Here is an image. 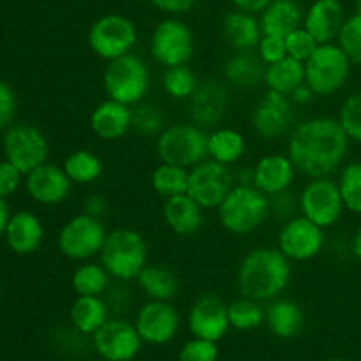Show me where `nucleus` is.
<instances>
[{"label": "nucleus", "mask_w": 361, "mask_h": 361, "mask_svg": "<svg viewBox=\"0 0 361 361\" xmlns=\"http://www.w3.org/2000/svg\"><path fill=\"white\" fill-rule=\"evenodd\" d=\"M351 140L331 116H312L296 123L288 136V155L296 171L309 178L330 176L342 168Z\"/></svg>", "instance_id": "nucleus-1"}, {"label": "nucleus", "mask_w": 361, "mask_h": 361, "mask_svg": "<svg viewBox=\"0 0 361 361\" xmlns=\"http://www.w3.org/2000/svg\"><path fill=\"white\" fill-rule=\"evenodd\" d=\"M291 274V261L279 247H256L240 261L236 288L245 298L271 302L286 291Z\"/></svg>", "instance_id": "nucleus-2"}, {"label": "nucleus", "mask_w": 361, "mask_h": 361, "mask_svg": "<svg viewBox=\"0 0 361 361\" xmlns=\"http://www.w3.org/2000/svg\"><path fill=\"white\" fill-rule=\"evenodd\" d=\"M222 228L236 236L257 231L270 217V197L254 185L236 183L217 208Z\"/></svg>", "instance_id": "nucleus-3"}, {"label": "nucleus", "mask_w": 361, "mask_h": 361, "mask_svg": "<svg viewBox=\"0 0 361 361\" xmlns=\"http://www.w3.org/2000/svg\"><path fill=\"white\" fill-rule=\"evenodd\" d=\"M99 259L116 281H136L148 264V243L136 229H113L108 231Z\"/></svg>", "instance_id": "nucleus-4"}, {"label": "nucleus", "mask_w": 361, "mask_h": 361, "mask_svg": "<svg viewBox=\"0 0 361 361\" xmlns=\"http://www.w3.org/2000/svg\"><path fill=\"white\" fill-rule=\"evenodd\" d=\"M150 69L140 55L127 53L120 59L106 62L102 87L113 101L136 106L145 101L150 90Z\"/></svg>", "instance_id": "nucleus-5"}, {"label": "nucleus", "mask_w": 361, "mask_h": 361, "mask_svg": "<svg viewBox=\"0 0 361 361\" xmlns=\"http://www.w3.org/2000/svg\"><path fill=\"white\" fill-rule=\"evenodd\" d=\"M161 162L194 168L208 159V130L196 123H173L157 136L155 143Z\"/></svg>", "instance_id": "nucleus-6"}, {"label": "nucleus", "mask_w": 361, "mask_h": 361, "mask_svg": "<svg viewBox=\"0 0 361 361\" xmlns=\"http://www.w3.org/2000/svg\"><path fill=\"white\" fill-rule=\"evenodd\" d=\"M351 60L337 42L319 44L305 62V83L321 97H330L348 85Z\"/></svg>", "instance_id": "nucleus-7"}, {"label": "nucleus", "mask_w": 361, "mask_h": 361, "mask_svg": "<svg viewBox=\"0 0 361 361\" xmlns=\"http://www.w3.org/2000/svg\"><path fill=\"white\" fill-rule=\"evenodd\" d=\"M106 236L108 231L101 219L81 212L60 228L56 245L63 257L74 263H85L101 254Z\"/></svg>", "instance_id": "nucleus-8"}, {"label": "nucleus", "mask_w": 361, "mask_h": 361, "mask_svg": "<svg viewBox=\"0 0 361 361\" xmlns=\"http://www.w3.org/2000/svg\"><path fill=\"white\" fill-rule=\"evenodd\" d=\"M88 48L97 59L109 62L133 53L137 42V28L130 18L109 13L97 18L88 30Z\"/></svg>", "instance_id": "nucleus-9"}, {"label": "nucleus", "mask_w": 361, "mask_h": 361, "mask_svg": "<svg viewBox=\"0 0 361 361\" xmlns=\"http://www.w3.org/2000/svg\"><path fill=\"white\" fill-rule=\"evenodd\" d=\"M196 49V39L185 21L169 16L155 25L150 35V55L159 66L175 67L189 63Z\"/></svg>", "instance_id": "nucleus-10"}, {"label": "nucleus", "mask_w": 361, "mask_h": 361, "mask_svg": "<svg viewBox=\"0 0 361 361\" xmlns=\"http://www.w3.org/2000/svg\"><path fill=\"white\" fill-rule=\"evenodd\" d=\"M300 214L319 228H334L344 215L345 207L341 189L330 176L310 178L298 194Z\"/></svg>", "instance_id": "nucleus-11"}, {"label": "nucleus", "mask_w": 361, "mask_h": 361, "mask_svg": "<svg viewBox=\"0 0 361 361\" xmlns=\"http://www.w3.org/2000/svg\"><path fill=\"white\" fill-rule=\"evenodd\" d=\"M4 159L16 166L23 175L48 162L49 143L41 129L28 123H18L4 130Z\"/></svg>", "instance_id": "nucleus-12"}, {"label": "nucleus", "mask_w": 361, "mask_h": 361, "mask_svg": "<svg viewBox=\"0 0 361 361\" xmlns=\"http://www.w3.org/2000/svg\"><path fill=\"white\" fill-rule=\"evenodd\" d=\"M235 185V171L231 166L204 159L203 162L189 169L187 194L197 201L203 210H217L219 204Z\"/></svg>", "instance_id": "nucleus-13"}, {"label": "nucleus", "mask_w": 361, "mask_h": 361, "mask_svg": "<svg viewBox=\"0 0 361 361\" xmlns=\"http://www.w3.org/2000/svg\"><path fill=\"white\" fill-rule=\"evenodd\" d=\"M324 242H326L324 229L300 214L282 224L277 247L289 261L303 263V261L316 259L323 252Z\"/></svg>", "instance_id": "nucleus-14"}, {"label": "nucleus", "mask_w": 361, "mask_h": 361, "mask_svg": "<svg viewBox=\"0 0 361 361\" xmlns=\"http://www.w3.org/2000/svg\"><path fill=\"white\" fill-rule=\"evenodd\" d=\"M180 312L171 302L148 300L137 310L136 326L141 341L152 345H164L176 337L180 330Z\"/></svg>", "instance_id": "nucleus-15"}, {"label": "nucleus", "mask_w": 361, "mask_h": 361, "mask_svg": "<svg viewBox=\"0 0 361 361\" xmlns=\"http://www.w3.org/2000/svg\"><path fill=\"white\" fill-rule=\"evenodd\" d=\"M295 122V104L289 95L267 90L254 108L250 123L254 133L263 140H277L289 134Z\"/></svg>", "instance_id": "nucleus-16"}, {"label": "nucleus", "mask_w": 361, "mask_h": 361, "mask_svg": "<svg viewBox=\"0 0 361 361\" xmlns=\"http://www.w3.org/2000/svg\"><path fill=\"white\" fill-rule=\"evenodd\" d=\"M94 349L106 361H130L140 353L141 341L136 326L126 319H108L94 335Z\"/></svg>", "instance_id": "nucleus-17"}, {"label": "nucleus", "mask_w": 361, "mask_h": 361, "mask_svg": "<svg viewBox=\"0 0 361 361\" xmlns=\"http://www.w3.org/2000/svg\"><path fill=\"white\" fill-rule=\"evenodd\" d=\"M187 324L194 337L219 342L229 330L228 303L217 295L204 293L197 296L189 309Z\"/></svg>", "instance_id": "nucleus-18"}, {"label": "nucleus", "mask_w": 361, "mask_h": 361, "mask_svg": "<svg viewBox=\"0 0 361 361\" xmlns=\"http://www.w3.org/2000/svg\"><path fill=\"white\" fill-rule=\"evenodd\" d=\"M73 182L62 166L44 162L25 175V190L28 197L42 207H55L69 197Z\"/></svg>", "instance_id": "nucleus-19"}, {"label": "nucleus", "mask_w": 361, "mask_h": 361, "mask_svg": "<svg viewBox=\"0 0 361 361\" xmlns=\"http://www.w3.org/2000/svg\"><path fill=\"white\" fill-rule=\"evenodd\" d=\"M189 118L196 126L217 127L224 120L228 111L229 95L228 88L219 80L201 81L200 87L189 99Z\"/></svg>", "instance_id": "nucleus-20"}, {"label": "nucleus", "mask_w": 361, "mask_h": 361, "mask_svg": "<svg viewBox=\"0 0 361 361\" xmlns=\"http://www.w3.org/2000/svg\"><path fill=\"white\" fill-rule=\"evenodd\" d=\"M252 185L271 197L291 189L298 171L288 154H268L252 166Z\"/></svg>", "instance_id": "nucleus-21"}, {"label": "nucleus", "mask_w": 361, "mask_h": 361, "mask_svg": "<svg viewBox=\"0 0 361 361\" xmlns=\"http://www.w3.org/2000/svg\"><path fill=\"white\" fill-rule=\"evenodd\" d=\"M88 123L101 141H118L133 129V106L108 97L92 109Z\"/></svg>", "instance_id": "nucleus-22"}, {"label": "nucleus", "mask_w": 361, "mask_h": 361, "mask_svg": "<svg viewBox=\"0 0 361 361\" xmlns=\"http://www.w3.org/2000/svg\"><path fill=\"white\" fill-rule=\"evenodd\" d=\"M345 21L341 0H314L303 16V27L314 35L319 44L337 42Z\"/></svg>", "instance_id": "nucleus-23"}, {"label": "nucleus", "mask_w": 361, "mask_h": 361, "mask_svg": "<svg viewBox=\"0 0 361 361\" xmlns=\"http://www.w3.org/2000/svg\"><path fill=\"white\" fill-rule=\"evenodd\" d=\"M7 247L18 256H30L37 252L44 242V224L32 212H18L11 215L6 233Z\"/></svg>", "instance_id": "nucleus-24"}, {"label": "nucleus", "mask_w": 361, "mask_h": 361, "mask_svg": "<svg viewBox=\"0 0 361 361\" xmlns=\"http://www.w3.org/2000/svg\"><path fill=\"white\" fill-rule=\"evenodd\" d=\"M162 217L166 226L178 236H192L203 228L204 210L189 194H178L164 200Z\"/></svg>", "instance_id": "nucleus-25"}, {"label": "nucleus", "mask_w": 361, "mask_h": 361, "mask_svg": "<svg viewBox=\"0 0 361 361\" xmlns=\"http://www.w3.org/2000/svg\"><path fill=\"white\" fill-rule=\"evenodd\" d=\"M222 35L235 51H249L257 48L263 37V28L256 14L235 9L222 20Z\"/></svg>", "instance_id": "nucleus-26"}, {"label": "nucleus", "mask_w": 361, "mask_h": 361, "mask_svg": "<svg viewBox=\"0 0 361 361\" xmlns=\"http://www.w3.org/2000/svg\"><path fill=\"white\" fill-rule=\"evenodd\" d=\"M302 6L296 0H271L263 11H261V28L263 35H277L286 37L293 30L303 25Z\"/></svg>", "instance_id": "nucleus-27"}, {"label": "nucleus", "mask_w": 361, "mask_h": 361, "mask_svg": "<svg viewBox=\"0 0 361 361\" xmlns=\"http://www.w3.org/2000/svg\"><path fill=\"white\" fill-rule=\"evenodd\" d=\"M264 71L267 66L254 49L235 51L224 63V80L233 87L250 90L263 83Z\"/></svg>", "instance_id": "nucleus-28"}, {"label": "nucleus", "mask_w": 361, "mask_h": 361, "mask_svg": "<svg viewBox=\"0 0 361 361\" xmlns=\"http://www.w3.org/2000/svg\"><path fill=\"white\" fill-rule=\"evenodd\" d=\"M264 312H267L264 321H267L268 328L279 338L296 337L305 324L302 307L293 300L281 298V296L268 302Z\"/></svg>", "instance_id": "nucleus-29"}, {"label": "nucleus", "mask_w": 361, "mask_h": 361, "mask_svg": "<svg viewBox=\"0 0 361 361\" xmlns=\"http://www.w3.org/2000/svg\"><path fill=\"white\" fill-rule=\"evenodd\" d=\"M74 330L81 335H94L109 319V307L102 296H78L69 310Z\"/></svg>", "instance_id": "nucleus-30"}, {"label": "nucleus", "mask_w": 361, "mask_h": 361, "mask_svg": "<svg viewBox=\"0 0 361 361\" xmlns=\"http://www.w3.org/2000/svg\"><path fill=\"white\" fill-rule=\"evenodd\" d=\"M245 150V136L233 127H215L208 133V159L212 161L235 166L242 161Z\"/></svg>", "instance_id": "nucleus-31"}, {"label": "nucleus", "mask_w": 361, "mask_h": 361, "mask_svg": "<svg viewBox=\"0 0 361 361\" xmlns=\"http://www.w3.org/2000/svg\"><path fill=\"white\" fill-rule=\"evenodd\" d=\"M136 282L148 300L171 302L180 291V281L175 271L161 264H147Z\"/></svg>", "instance_id": "nucleus-32"}, {"label": "nucleus", "mask_w": 361, "mask_h": 361, "mask_svg": "<svg viewBox=\"0 0 361 361\" xmlns=\"http://www.w3.org/2000/svg\"><path fill=\"white\" fill-rule=\"evenodd\" d=\"M263 83L267 90L282 95H291L300 85L305 83V62L286 56L279 62L267 66Z\"/></svg>", "instance_id": "nucleus-33"}, {"label": "nucleus", "mask_w": 361, "mask_h": 361, "mask_svg": "<svg viewBox=\"0 0 361 361\" xmlns=\"http://www.w3.org/2000/svg\"><path fill=\"white\" fill-rule=\"evenodd\" d=\"M111 275L106 270L104 264L99 261H85L76 267L71 277L76 296H102L111 288Z\"/></svg>", "instance_id": "nucleus-34"}, {"label": "nucleus", "mask_w": 361, "mask_h": 361, "mask_svg": "<svg viewBox=\"0 0 361 361\" xmlns=\"http://www.w3.org/2000/svg\"><path fill=\"white\" fill-rule=\"evenodd\" d=\"M62 168L67 173L71 182L76 183V185H92V183L101 178L104 164H102L101 157L97 154L87 150V148H80V150L71 152L63 159Z\"/></svg>", "instance_id": "nucleus-35"}, {"label": "nucleus", "mask_w": 361, "mask_h": 361, "mask_svg": "<svg viewBox=\"0 0 361 361\" xmlns=\"http://www.w3.org/2000/svg\"><path fill=\"white\" fill-rule=\"evenodd\" d=\"M150 183L152 189L164 200L178 196V194H185L187 187H189V169L182 168V166L168 164V162H161L152 171Z\"/></svg>", "instance_id": "nucleus-36"}, {"label": "nucleus", "mask_w": 361, "mask_h": 361, "mask_svg": "<svg viewBox=\"0 0 361 361\" xmlns=\"http://www.w3.org/2000/svg\"><path fill=\"white\" fill-rule=\"evenodd\" d=\"M161 83L169 99L189 101L194 92H196V88L200 87L201 81L192 71V67L189 63H183V66L166 67Z\"/></svg>", "instance_id": "nucleus-37"}, {"label": "nucleus", "mask_w": 361, "mask_h": 361, "mask_svg": "<svg viewBox=\"0 0 361 361\" xmlns=\"http://www.w3.org/2000/svg\"><path fill=\"white\" fill-rule=\"evenodd\" d=\"M228 316L231 328L240 331L256 330L257 326L264 323V309L261 307V302L250 300L242 296L240 300H235L228 305Z\"/></svg>", "instance_id": "nucleus-38"}, {"label": "nucleus", "mask_w": 361, "mask_h": 361, "mask_svg": "<svg viewBox=\"0 0 361 361\" xmlns=\"http://www.w3.org/2000/svg\"><path fill=\"white\" fill-rule=\"evenodd\" d=\"M337 183L345 212L361 215V161L342 166Z\"/></svg>", "instance_id": "nucleus-39"}, {"label": "nucleus", "mask_w": 361, "mask_h": 361, "mask_svg": "<svg viewBox=\"0 0 361 361\" xmlns=\"http://www.w3.org/2000/svg\"><path fill=\"white\" fill-rule=\"evenodd\" d=\"M164 113L154 102L133 106V129L141 136H159L166 129Z\"/></svg>", "instance_id": "nucleus-40"}, {"label": "nucleus", "mask_w": 361, "mask_h": 361, "mask_svg": "<svg viewBox=\"0 0 361 361\" xmlns=\"http://www.w3.org/2000/svg\"><path fill=\"white\" fill-rule=\"evenodd\" d=\"M337 44L344 49L353 66L361 67V16L353 14L345 18L337 37Z\"/></svg>", "instance_id": "nucleus-41"}, {"label": "nucleus", "mask_w": 361, "mask_h": 361, "mask_svg": "<svg viewBox=\"0 0 361 361\" xmlns=\"http://www.w3.org/2000/svg\"><path fill=\"white\" fill-rule=\"evenodd\" d=\"M338 122L348 137L361 145V92H355L342 102L338 109Z\"/></svg>", "instance_id": "nucleus-42"}, {"label": "nucleus", "mask_w": 361, "mask_h": 361, "mask_svg": "<svg viewBox=\"0 0 361 361\" xmlns=\"http://www.w3.org/2000/svg\"><path fill=\"white\" fill-rule=\"evenodd\" d=\"M284 41L288 56L300 60V62H307L310 59V55L316 51L317 46H319V42L314 39V35L303 25L300 28H296V30H293L291 34L286 35Z\"/></svg>", "instance_id": "nucleus-43"}, {"label": "nucleus", "mask_w": 361, "mask_h": 361, "mask_svg": "<svg viewBox=\"0 0 361 361\" xmlns=\"http://www.w3.org/2000/svg\"><path fill=\"white\" fill-rule=\"evenodd\" d=\"M217 342L204 341V338L197 337L187 342L178 355V361H217Z\"/></svg>", "instance_id": "nucleus-44"}, {"label": "nucleus", "mask_w": 361, "mask_h": 361, "mask_svg": "<svg viewBox=\"0 0 361 361\" xmlns=\"http://www.w3.org/2000/svg\"><path fill=\"white\" fill-rule=\"evenodd\" d=\"M256 53L259 59L263 60L264 66L279 62V60L286 59L288 51H286V41L284 37H277V35H263L257 44Z\"/></svg>", "instance_id": "nucleus-45"}, {"label": "nucleus", "mask_w": 361, "mask_h": 361, "mask_svg": "<svg viewBox=\"0 0 361 361\" xmlns=\"http://www.w3.org/2000/svg\"><path fill=\"white\" fill-rule=\"evenodd\" d=\"M18 99L13 87L6 81L0 80V130H6L13 126V120L16 116Z\"/></svg>", "instance_id": "nucleus-46"}, {"label": "nucleus", "mask_w": 361, "mask_h": 361, "mask_svg": "<svg viewBox=\"0 0 361 361\" xmlns=\"http://www.w3.org/2000/svg\"><path fill=\"white\" fill-rule=\"evenodd\" d=\"M23 173L16 166L11 164L9 161H6V159L0 161V197L7 200L13 194H16V190L23 183Z\"/></svg>", "instance_id": "nucleus-47"}, {"label": "nucleus", "mask_w": 361, "mask_h": 361, "mask_svg": "<svg viewBox=\"0 0 361 361\" xmlns=\"http://www.w3.org/2000/svg\"><path fill=\"white\" fill-rule=\"evenodd\" d=\"M296 210L300 212L298 196H293L291 189L270 197V214H274L275 217H282L288 221V219L295 217Z\"/></svg>", "instance_id": "nucleus-48"}, {"label": "nucleus", "mask_w": 361, "mask_h": 361, "mask_svg": "<svg viewBox=\"0 0 361 361\" xmlns=\"http://www.w3.org/2000/svg\"><path fill=\"white\" fill-rule=\"evenodd\" d=\"M159 11L169 14V16H180L185 14L196 6V0H150Z\"/></svg>", "instance_id": "nucleus-49"}, {"label": "nucleus", "mask_w": 361, "mask_h": 361, "mask_svg": "<svg viewBox=\"0 0 361 361\" xmlns=\"http://www.w3.org/2000/svg\"><path fill=\"white\" fill-rule=\"evenodd\" d=\"M83 212L85 214L92 215V217L101 219L102 221V217L108 214V201H106V197L101 196V194H92V196H88L87 200H85Z\"/></svg>", "instance_id": "nucleus-50"}, {"label": "nucleus", "mask_w": 361, "mask_h": 361, "mask_svg": "<svg viewBox=\"0 0 361 361\" xmlns=\"http://www.w3.org/2000/svg\"><path fill=\"white\" fill-rule=\"evenodd\" d=\"M129 302H130V295L126 288H109L108 289V300H106V303H108L109 310L118 309V307H126L127 309Z\"/></svg>", "instance_id": "nucleus-51"}, {"label": "nucleus", "mask_w": 361, "mask_h": 361, "mask_svg": "<svg viewBox=\"0 0 361 361\" xmlns=\"http://www.w3.org/2000/svg\"><path fill=\"white\" fill-rule=\"evenodd\" d=\"M270 2L271 0H231L235 9L247 11V13L252 14H261V11H263Z\"/></svg>", "instance_id": "nucleus-52"}, {"label": "nucleus", "mask_w": 361, "mask_h": 361, "mask_svg": "<svg viewBox=\"0 0 361 361\" xmlns=\"http://www.w3.org/2000/svg\"><path fill=\"white\" fill-rule=\"evenodd\" d=\"M289 97H291L293 104L305 106V104H309V102L314 101L316 94H314V90L309 87V85L303 83V85H300V87L296 88L291 95H289Z\"/></svg>", "instance_id": "nucleus-53"}, {"label": "nucleus", "mask_w": 361, "mask_h": 361, "mask_svg": "<svg viewBox=\"0 0 361 361\" xmlns=\"http://www.w3.org/2000/svg\"><path fill=\"white\" fill-rule=\"evenodd\" d=\"M9 219H11L9 207H7L6 200H2V197H0V236H4V233H6Z\"/></svg>", "instance_id": "nucleus-54"}, {"label": "nucleus", "mask_w": 361, "mask_h": 361, "mask_svg": "<svg viewBox=\"0 0 361 361\" xmlns=\"http://www.w3.org/2000/svg\"><path fill=\"white\" fill-rule=\"evenodd\" d=\"M351 250H353V256L356 257V261H360V263H361V226L358 229H356L355 236H353Z\"/></svg>", "instance_id": "nucleus-55"}, {"label": "nucleus", "mask_w": 361, "mask_h": 361, "mask_svg": "<svg viewBox=\"0 0 361 361\" xmlns=\"http://www.w3.org/2000/svg\"><path fill=\"white\" fill-rule=\"evenodd\" d=\"M355 14H360L361 16V0H356V4H355Z\"/></svg>", "instance_id": "nucleus-56"}, {"label": "nucleus", "mask_w": 361, "mask_h": 361, "mask_svg": "<svg viewBox=\"0 0 361 361\" xmlns=\"http://www.w3.org/2000/svg\"><path fill=\"white\" fill-rule=\"evenodd\" d=\"M328 361H345V360H341V358H334V360H328Z\"/></svg>", "instance_id": "nucleus-57"}, {"label": "nucleus", "mask_w": 361, "mask_h": 361, "mask_svg": "<svg viewBox=\"0 0 361 361\" xmlns=\"http://www.w3.org/2000/svg\"><path fill=\"white\" fill-rule=\"evenodd\" d=\"M0 300H2V286H0Z\"/></svg>", "instance_id": "nucleus-58"}]
</instances>
